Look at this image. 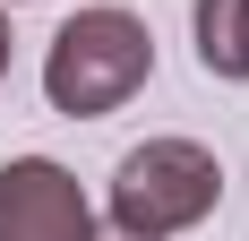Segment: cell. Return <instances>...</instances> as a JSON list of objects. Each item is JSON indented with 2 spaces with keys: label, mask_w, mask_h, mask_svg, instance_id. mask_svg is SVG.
Listing matches in <instances>:
<instances>
[{
  "label": "cell",
  "mask_w": 249,
  "mask_h": 241,
  "mask_svg": "<svg viewBox=\"0 0 249 241\" xmlns=\"http://www.w3.org/2000/svg\"><path fill=\"white\" fill-rule=\"evenodd\" d=\"M146 69H155L146 26L129 18V9H86V18H69L60 35H52L43 95L60 103L69 120H95V112H112V103L138 95V86H146Z\"/></svg>",
  "instance_id": "obj_1"
},
{
  "label": "cell",
  "mask_w": 249,
  "mask_h": 241,
  "mask_svg": "<svg viewBox=\"0 0 249 241\" xmlns=\"http://www.w3.org/2000/svg\"><path fill=\"white\" fill-rule=\"evenodd\" d=\"M215 198H224V164H215L206 146H189V138H155V146H138V155H121V172H112V224H121L129 241L189 233Z\"/></svg>",
  "instance_id": "obj_2"
},
{
  "label": "cell",
  "mask_w": 249,
  "mask_h": 241,
  "mask_svg": "<svg viewBox=\"0 0 249 241\" xmlns=\"http://www.w3.org/2000/svg\"><path fill=\"white\" fill-rule=\"evenodd\" d=\"M0 241H95V216L60 164L26 155L0 172Z\"/></svg>",
  "instance_id": "obj_3"
},
{
  "label": "cell",
  "mask_w": 249,
  "mask_h": 241,
  "mask_svg": "<svg viewBox=\"0 0 249 241\" xmlns=\"http://www.w3.org/2000/svg\"><path fill=\"white\" fill-rule=\"evenodd\" d=\"M198 60L215 78H249V0H198Z\"/></svg>",
  "instance_id": "obj_4"
},
{
  "label": "cell",
  "mask_w": 249,
  "mask_h": 241,
  "mask_svg": "<svg viewBox=\"0 0 249 241\" xmlns=\"http://www.w3.org/2000/svg\"><path fill=\"white\" fill-rule=\"evenodd\" d=\"M0 69H9V26H0Z\"/></svg>",
  "instance_id": "obj_5"
}]
</instances>
